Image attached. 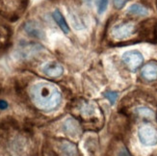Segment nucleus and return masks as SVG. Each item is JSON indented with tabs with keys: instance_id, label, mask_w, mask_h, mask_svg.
I'll return each mask as SVG.
<instances>
[{
	"instance_id": "f3484780",
	"label": "nucleus",
	"mask_w": 157,
	"mask_h": 156,
	"mask_svg": "<svg viewBox=\"0 0 157 156\" xmlns=\"http://www.w3.org/2000/svg\"><path fill=\"white\" fill-rule=\"evenodd\" d=\"M118 96H119L118 93H116V92H106L104 93V97L110 101V103L112 105L115 104L116 100H117V98H118Z\"/></svg>"
},
{
	"instance_id": "2eb2a0df",
	"label": "nucleus",
	"mask_w": 157,
	"mask_h": 156,
	"mask_svg": "<svg viewBox=\"0 0 157 156\" xmlns=\"http://www.w3.org/2000/svg\"><path fill=\"white\" fill-rule=\"evenodd\" d=\"M70 17H71V20L74 28L77 29V30L84 28V23L81 21L79 17H77L75 13H70Z\"/></svg>"
},
{
	"instance_id": "f257e3e1",
	"label": "nucleus",
	"mask_w": 157,
	"mask_h": 156,
	"mask_svg": "<svg viewBox=\"0 0 157 156\" xmlns=\"http://www.w3.org/2000/svg\"><path fill=\"white\" fill-rule=\"evenodd\" d=\"M30 97L34 105L43 111L56 109L62 100V96L58 88L44 81L36 83L31 87Z\"/></svg>"
},
{
	"instance_id": "0eeeda50",
	"label": "nucleus",
	"mask_w": 157,
	"mask_h": 156,
	"mask_svg": "<svg viewBox=\"0 0 157 156\" xmlns=\"http://www.w3.org/2000/svg\"><path fill=\"white\" fill-rule=\"evenodd\" d=\"M24 30L29 36L37 38V39H42L44 36V30L40 28V26L36 21H33V20L25 23Z\"/></svg>"
},
{
	"instance_id": "1a4fd4ad",
	"label": "nucleus",
	"mask_w": 157,
	"mask_h": 156,
	"mask_svg": "<svg viewBox=\"0 0 157 156\" xmlns=\"http://www.w3.org/2000/svg\"><path fill=\"white\" fill-rule=\"evenodd\" d=\"M127 15L129 16H136V17H147L149 15L148 9L146 6L140 3H133L128 7L126 11Z\"/></svg>"
},
{
	"instance_id": "7ed1b4c3",
	"label": "nucleus",
	"mask_w": 157,
	"mask_h": 156,
	"mask_svg": "<svg viewBox=\"0 0 157 156\" xmlns=\"http://www.w3.org/2000/svg\"><path fill=\"white\" fill-rule=\"evenodd\" d=\"M121 60L129 70L135 72L144 63V56L139 50L133 49L125 51L122 54Z\"/></svg>"
},
{
	"instance_id": "f03ea898",
	"label": "nucleus",
	"mask_w": 157,
	"mask_h": 156,
	"mask_svg": "<svg viewBox=\"0 0 157 156\" xmlns=\"http://www.w3.org/2000/svg\"><path fill=\"white\" fill-rule=\"evenodd\" d=\"M28 0H0V16L16 21L25 12Z\"/></svg>"
},
{
	"instance_id": "423d86ee",
	"label": "nucleus",
	"mask_w": 157,
	"mask_h": 156,
	"mask_svg": "<svg viewBox=\"0 0 157 156\" xmlns=\"http://www.w3.org/2000/svg\"><path fill=\"white\" fill-rule=\"evenodd\" d=\"M42 70L44 75L49 78H59L64 74V67L58 62L52 61L43 66Z\"/></svg>"
},
{
	"instance_id": "9b49d317",
	"label": "nucleus",
	"mask_w": 157,
	"mask_h": 156,
	"mask_svg": "<svg viewBox=\"0 0 157 156\" xmlns=\"http://www.w3.org/2000/svg\"><path fill=\"white\" fill-rule=\"evenodd\" d=\"M65 130L69 133L71 136H76L80 133V127H79V124L78 123L73 119H69L66 120L65 123Z\"/></svg>"
},
{
	"instance_id": "39448f33",
	"label": "nucleus",
	"mask_w": 157,
	"mask_h": 156,
	"mask_svg": "<svg viewBox=\"0 0 157 156\" xmlns=\"http://www.w3.org/2000/svg\"><path fill=\"white\" fill-rule=\"evenodd\" d=\"M138 137L141 143L147 146L157 145V131L151 125H143L138 130Z\"/></svg>"
},
{
	"instance_id": "4468645a",
	"label": "nucleus",
	"mask_w": 157,
	"mask_h": 156,
	"mask_svg": "<svg viewBox=\"0 0 157 156\" xmlns=\"http://www.w3.org/2000/svg\"><path fill=\"white\" fill-rule=\"evenodd\" d=\"M109 0H95V5H97V11L99 15H102L108 7Z\"/></svg>"
},
{
	"instance_id": "dca6fc26",
	"label": "nucleus",
	"mask_w": 157,
	"mask_h": 156,
	"mask_svg": "<svg viewBox=\"0 0 157 156\" xmlns=\"http://www.w3.org/2000/svg\"><path fill=\"white\" fill-rule=\"evenodd\" d=\"M81 113H82V115H84L85 117H90L94 114V108L91 104L85 103L81 108Z\"/></svg>"
},
{
	"instance_id": "6ab92c4d",
	"label": "nucleus",
	"mask_w": 157,
	"mask_h": 156,
	"mask_svg": "<svg viewBox=\"0 0 157 156\" xmlns=\"http://www.w3.org/2000/svg\"><path fill=\"white\" fill-rule=\"evenodd\" d=\"M117 156H132V155L129 153V151L126 150L125 146H121L118 151Z\"/></svg>"
},
{
	"instance_id": "aec40b11",
	"label": "nucleus",
	"mask_w": 157,
	"mask_h": 156,
	"mask_svg": "<svg viewBox=\"0 0 157 156\" xmlns=\"http://www.w3.org/2000/svg\"><path fill=\"white\" fill-rule=\"evenodd\" d=\"M8 106H9V104L6 100L0 99V110H6L7 108H8Z\"/></svg>"
},
{
	"instance_id": "6e6552de",
	"label": "nucleus",
	"mask_w": 157,
	"mask_h": 156,
	"mask_svg": "<svg viewBox=\"0 0 157 156\" xmlns=\"http://www.w3.org/2000/svg\"><path fill=\"white\" fill-rule=\"evenodd\" d=\"M141 75L147 81H154L157 79V64L147 63L142 67Z\"/></svg>"
},
{
	"instance_id": "a211bd4d",
	"label": "nucleus",
	"mask_w": 157,
	"mask_h": 156,
	"mask_svg": "<svg viewBox=\"0 0 157 156\" xmlns=\"http://www.w3.org/2000/svg\"><path fill=\"white\" fill-rule=\"evenodd\" d=\"M127 1L128 0H113V4L116 9L120 10L121 8H124V6L126 4Z\"/></svg>"
},
{
	"instance_id": "f8f14e48",
	"label": "nucleus",
	"mask_w": 157,
	"mask_h": 156,
	"mask_svg": "<svg viewBox=\"0 0 157 156\" xmlns=\"http://www.w3.org/2000/svg\"><path fill=\"white\" fill-rule=\"evenodd\" d=\"M135 112H136V114H138L139 116H141L143 118L152 119L154 117V112L151 109H149V108L145 107V106H141V107L136 108Z\"/></svg>"
},
{
	"instance_id": "20e7f679",
	"label": "nucleus",
	"mask_w": 157,
	"mask_h": 156,
	"mask_svg": "<svg viewBox=\"0 0 157 156\" xmlns=\"http://www.w3.org/2000/svg\"><path fill=\"white\" fill-rule=\"evenodd\" d=\"M136 32V26L131 22L120 23L113 26L111 29V37L115 40H124L130 38Z\"/></svg>"
},
{
	"instance_id": "9d476101",
	"label": "nucleus",
	"mask_w": 157,
	"mask_h": 156,
	"mask_svg": "<svg viewBox=\"0 0 157 156\" xmlns=\"http://www.w3.org/2000/svg\"><path fill=\"white\" fill-rule=\"evenodd\" d=\"M52 17H53L54 20H55V22L58 24V26L61 28V30H62L65 34H69L70 33L69 24L67 23L64 16L62 15V13H61L58 9L54 10V12L52 13Z\"/></svg>"
},
{
	"instance_id": "412c9836",
	"label": "nucleus",
	"mask_w": 157,
	"mask_h": 156,
	"mask_svg": "<svg viewBox=\"0 0 157 156\" xmlns=\"http://www.w3.org/2000/svg\"><path fill=\"white\" fill-rule=\"evenodd\" d=\"M84 1H85L86 3H91V1H92V0H84Z\"/></svg>"
},
{
	"instance_id": "ddd939ff",
	"label": "nucleus",
	"mask_w": 157,
	"mask_h": 156,
	"mask_svg": "<svg viewBox=\"0 0 157 156\" xmlns=\"http://www.w3.org/2000/svg\"><path fill=\"white\" fill-rule=\"evenodd\" d=\"M62 150L66 156H75V154H76L75 146H74L72 144L69 143V142H65L63 144Z\"/></svg>"
}]
</instances>
